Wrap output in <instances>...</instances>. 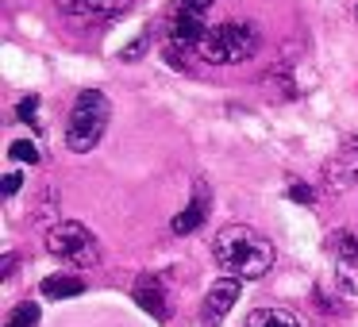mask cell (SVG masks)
<instances>
[{
	"label": "cell",
	"mask_w": 358,
	"mask_h": 327,
	"mask_svg": "<svg viewBox=\"0 0 358 327\" xmlns=\"http://www.w3.org/2000/svg\"><path fill=\"white\" fill-rule=\"evenodd\" d=\"M258 50V31L250 24H239V20H227V24L212 27L208 35L201 39V47H196V54H201V62L208 66H235V62H247V58H255Z\"/></svg>",
	"instance_id": "cell-3"
},
{
	"label": "cell",
	"mask_w": 358,
	"mask_h": 327,
	"mask_svg": "<svg viewBox=\"0 0 358 327\" xmlns=\"http://www.w3.org/2000/svg\"><path fill=\"white\" fill-rule=\"evenodd\" d=\"M135 0H55V8L73 24H104L116 20L120 12H127Z\"/></svg>",
	"instance_id": "cell-7"
},
{
	"label": "cell",
	"mask_w": 358,
	"mask_h": 327,
	"mask_svg": "<svg viewBox=\"0 0 358 327\" xmlns=\"http://www.w3.org/2000/svg\"><path fill=\"white\" fill-rule=\"evenodd\" d=\"M331 250H335V258H339L343 266H350V270H358V239L350 231H339V235H331Z\"/></svg>",
	"instance_id": "cell-13"
},
{
	"label": "cell",
	"mask_w": 358,
	"mask_h": 327,
	"mask_svg": "<svg viewBox=\"0 0 358 327\" xmlns=\"http://www.w3.org/2000/svg\"><path fill=\"white\" fill-rule=\"evenodd\" d=\"M47 250L66 266H78V270H89V266L101 262V247H96L93 231L78 219H58L47 231Z\"/></svg>",
	"instance_id": "cell-4"
},
{
	"label": "cell",
	"mask_w": 358,
	"mask_h": 327,
	"mask_svg": "<svg viewBox=\"0 0 358 327\" xmlns=\"http://www.w3.org/2000/svg\"><path fill=\"white\" fill-rule=\"evenodd\" d=\"M189 4H196V8H208L212 0H189Z\"/></svg>",
	"instance_id": "cell-20"
},
{
	"label": "cell",
	"mask_w": 358,
	"mask_h": 327,
	"mask_svg": "<svg viewBox=\"0 0 358 327\" xmlns=\"http://www.w3.org/2000/svg\"><path fill=\"white\" fill-rule=\"evenodd\" d=\"M20 185H24V177H20V173H4V196H16Z\"/></svg>",
	"instance_id": "cell-19"
},
{
	"label": "cell",
	"mask_w": 358,
	"mask_h": 327,
	"mask_svg": "<svg viewBox=\"0 0 358 327\" xmlns=\"http://www.w3.org/2000/svg\"><path fill=\"white\" fill-rule=\"evenodd\" d=\"M247 327H301V319L285 308H255L247 316Z\"/></svg>",
	"instance_id": "cell-12"
},
{
	"label": "cell",
	"mask_w": 358,
	"mask_h": 327,
	"mask_svg": "<svg viewBox=\"0 0 358 327\" xmlns=\"http://www.w3.org/2000/svg\"><path fill=\"white\" fill-rule=\"evenodd\" d=\"M39 304H31V300H24V304H16L12 308V316H8V324L4 327H39Z\"/></svg>",
	"instance_id": "cell-14"
},
{
	"label": "cell",
	"mask_w": 358,
	"mask_h": 327,
	"mask_svg": "<svg viewBox=\"0 0 358 327\" xmlns=\"http://www.w3.org/2000/svg\"><path fill=\"white\" fill-rule=\"evenodd\" d=\"M212 254L227 277L239 281H258L273 270V242L247 224H227L212 242Z\"/></svg>",
	"instance_id": "cell-1"
},
{
	"label": "cell",
	"mask_w": 358,
	"mask_h": 327,
	"mask_svg": "<svg viewBox=\"0 0 358 327\" xmlns=\"http://www.w3.org/2000/svg\"><path fill=\"white\" fill-rule=\"evenodd\" d=\"M289 201H296V204H316V193H312L308 185H289Z\"/></svg>",
	"instance_id": "cell-18"
},
{
	"label": "cell",
	"mask_w": 358,
	"mask_h": 327,
	"mask_svg": "<svg viewBox=\"0 0 358 327\" xmlns=\"http://www.w3.org/2000/svg\"><path fill=\"white\" fill-rule=\"evenodd\" d=\"M358 185V139H347L324 162V189L327 193H347Z\"/></svg>",
	"instance_id": "cell-6"
},
{
	"label": "cell",
	"mask_w": 358,
	"mask_h": 327,
	"mask_svg": "<svg viewBox=\"0 0 358 327\" xmlns=\"http://www.w3.org/2000/svg\"><path fill=\"white\" fill-rule=\"evenodd\" d=\"M16 116L39 131V127H43V124H39V96H27V101H20V104H16Z\"/></svg>",
	"instance_id": "cell-17"
},
{
	"label": "cell",
	"mask_w": 358,
	"mask_h": 327,
	"mask_svg": "<svg viewBox=\"0 0 358 327\" xmlns=\"http://www.w3.org/2000/svg\"><path fill=\"white\" fill-rule=\"evenodd\" d=\"M235 300H239V277H220L216 285L204 293L201 324H204V327H220V324H224V316L231 312Z\"/></svg>",
	"instance_id": "cell-8"
},
{
	"label": "cell",
	"mask_w": 358,
	"mask_h": 327,
	"mask_svg": "<svg viewBox=\"0 0 358 327\" xmlns=\"http://www.w3.org/2000/svg\"><path fill=\"white\" fill-rule=\"evenodd\" d=\"M131 296H135V304H139L147 316H155L158 324H166L170 319V293H166V285H162V277L158 273H143L139 281H135V289H131Z\"/></svg>",
	"instance_id": "cell-9"
},
{
	"label": "cell",
	"mask_w": 358,
	"mask_h": 327,
	"mask_svg": "<svg viewBox=\"0 0 358 327\" xmlns=\"http://www.w3.org/2000/svg\"><path fill=\"white\" fill-rule=\"evenodd\" d=\"M204 219H208V185H204V181H196V193H193V201L185 204V208L178 212V216H173V235H193L196 227L204 224Z\"/></svg>",
	"instance_id": "cell-10"
},
{
	"label": "cell",
	"mask_w": 358,
	"mask_h": 327,
	"mask_svg": "<svg viewBox=\"0 0 358 327\" xmlns=\"http://www.w3.org/2000/svg\"><path fill=\"white\" fill-rule=\"evenodd\" d=\"M43 296L47 300H66V296H81L85 293V281L73 277V273H50V277H43Z\"/></svg>",
	"instance_id": "cell-11"
},
{
	"label": "cell",
	"mask_w": 358,
	"mask_h": 327,
	"mask_svg": "<svg viewBox=\"0 0 358 327\" xmlns=\"http://www.w3.org/2000/svg\"><path fill=\"white\" fill-rule=\"evenodd\" d=\"M108 116H112V104L101 89H85V93L73 101L70 119H66V147L73 154H89L96 143L104 139L108 131Z\"/></svg>",
	"instance_id": "cell-2"
},
{
	"label": "cell",
	"mask_w": 358,
	"mask_h": 327,
	"mask_svg": "<svg viewBox=\"0 0 358 327\" xmlns=\"http://www.w3.org/2000/svg\"><path fill=\"white\" fill-rule=\"evenodd\" d=\"M208 31L212 27H208L204 8H196V4H189V0H173V16H170V43L173 47L196 50Z\"/></svg>",
	"instance_id": "cell-5"
},
{
	"label": "cell",
	"mask_w": 358,
	"mask_h": 327,
	"mask_svg": "<svg viewBox=\"0 0 358 327\" xmlns=\"http://www.w3.org/2000/svg\"><path fill=\"white\" fill-rule=\"evenodd\" d=\"M147 50H150V31H139V35H135L131 47L120 50V58H124V62H139V58L147 54Z\"/></svg>",
	"instance_id": "cell-16"
},
{
	"label": "cell",
	"mask_w": 358,
	"mask_h": 327,
	"mask_svg": "<svg viewBox=\"0 0 358 327\" xmlns=\"http://www.w3.org/2000/svg\"><path fill=\"white\" fill-rule=\"evenodd\" d=\"M8 154L16 158V162H31V166L39 162V147H35L31 139H16V143L8 147Z\"/></svg>",
	"instance_id": "cell-15"
}]
</instances>
